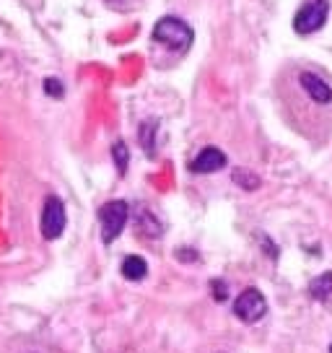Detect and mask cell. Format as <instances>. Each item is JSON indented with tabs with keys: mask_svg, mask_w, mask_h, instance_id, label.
<instances>
[{
	"mask_svg": "<svg viewBox=\"0 0 332 353\" xmlns=\"http://www.w3.org/2000/svg\"><path fill=\"white\" fill-rule=\"evenodd\" d=\"M151 37H154V42L164 44V47L174 50V52H187L189 44H192V29L182 19H177V16L158 19Z\"/></svg>",
	"mask_w": 332,
	"mask_h": 353,
	"instance_id": "6da1fadb",
	"label": "cell"
},
{
	"mask_svg": "<svg viewBox=\"0 0 332 353\" xmlns=\"http://www.w3.org/2000/svg\"><path fill=\"white\" fill-rule=\"evenodd\" d=\"M327 16H330V3L327 0H309L293 16V32L301 34V37L317 34L327 23Z\"/></svg>",
	"mask_w": 332,
	"mask_h": 353,
	"instance_id": "7a4b0ae2",
	"label": "cell"
},
{
	"mask_svg": "<svg viewBox=\"0 0 332 353\" xmlns=\"http://www.w3.org/2000/svg\"><path fill=\"white\" fill-rule=\"evenodd\" d=\"M130 208L125 200H112L107 205H101L99 210V223H101V239L104 244H112L122 234L125 223H127Z\"/></svg>",
	"mask_w": 332,
	"mask_h": 353,
	"instance_id": "3957f363",
	"label": "cell"
},
{
	"mask_svg": "<svg viewBox=\"0 0 332 353\" xmlns=\"http://www.w3.org/2000/svg\"><path fill=\"white\" fill-rule=\"evenodd\" d=\"M65 205H63V200L55 198V195H50L45 203V208H42V221H39V229H42V236H45L47 242H55L57 236H63L65 232Z\"/></svg>",
	"mask_w": 332,
	"mask_h": 353,
	"instance_id": "277c9868",
	"label": "cell"
},
{
	"mask_svg": "<svg viewBox=\"0 0 332 353\" xmlns=\"http://www.w3.org/2000/svg\"><path fill=\"white\" fill-rule=\"evenodd\" d=\"M234 314L242 322L252 325V322L262 320L267 314V301L257 288H244L242 294L234 301Z\"/></svg>",
	"mask_w": 332,
	"mask_h": 353,
	"instance_id": "5b68a950",
	"label": "cell"
},
{
	"mask_svg": "<svg viewBox=\"0 0 332 353\" xmlns=\"http://www.w3.org/2000/svg\"><path fill=\"white\" fill-rule=\"evenodd\" d=\"M299 86L304 88V94H307L314 104H320V107L332 104V86L322 76H317V73H311V70H301Z\"/></svg>",
	"mask_w": 332,
	"mask_h": 353,
	"instance_id": "8992f818",
	"label": "cell"
},
{
	"mask_svg": "<svg viewBox=\"0 0 332 353\" xmlns=\"http://www.w3.org/2000/svg\"><path fill=\"white\" fill-rule=\"evenodd\" d=\"M223 166H226V154H223L221 148H216V145H208V148H203V151L192 159L189 169H192L195 174H213V172H218Z\"/></svg>",
	"mask_w": 332,
	"mask_h": 353,
	"instance_id": "52a82bcc",
	"label": "cell"
},
{
	"mask_svg": "<svg viewBox=\"0 0 332 353\" xmlns=\"http://www.w3.org/2000/svg\"><path fill=\"white\" fill-rule=\"evenodd\" d=\"M120 273L127 278V281H143V278L148 276V265H145L143 257L130 254V257H125V260H122Z\"/></svg>",
	"mask_w": 332,
	"mask_h": 353,
	"instance_id": "ba28073f",
	"label": "cell"
},
{
	"mask_svg": "<svg viewBox=\"0 0 332 353\" xmlns=\"http://www.w3.org/2000/svg\"><path fill=\"white\" fill-rule=\"evenodd\" d=\"M309 294L311 299H317V301H324V299L332 294V273H322L317 276L314 281L309 283Z\"/></svg>",
	"mask_w": 332,
	"mask_h": 353,
	"instance_id": "9c48e42d",
	"label": "cell"
},
{
	"mask_svg": "<svg viewBox=\"0 0 332 353\" xmlns=\"http://www.w3.org/2000/svg\"><path fill=\"white\" fill-rule=\"evenodd\" d=\"M138 234L141 236H148V239H156V236H161V223L148 213V210H141V216H138Z\"/></svg>",
	"mask_w": 332,
	"mask_h": 353,
	"instance_id": "30bf717a",
	"label": "cell"
},
{
	"mask_svg": "<svg viewBox=\"0 0 332 353\" xmlns=\"http://www.w3.org/2000/svg\"><path fill=\"white\" fill-rule=\"evenodd\" d=\"M154 132H156V120H148L141 125V145L148 156L156 154V141H154Z\"/></svg>",
	"mask_w": 332,
	"mask_h": 353,
	"instance_id": "8fae6325",
	"label": "cell"
},
{
	"mask_svg": "<svg viewBox=\"0 0 332 353\" xmlns=\"http://www.w3.org/2000/svg\"><path fill=\"white\" fill-rule=\"evenodd\" d=\"M112 159H114V166H117V172L125 174L127 172V164H130V151H127V145L117 141V143L112 145Z\"/></svg>",
	"mask_w": 332,
	"mask_h": 353,
	"instance_id": "7c38bea8",
	"label": "cell"
},
{
	"mask_svg": "<svg viewBox=\"0 0 332 353\" xmlns=\"http://www.w3.org/2000/svg\"><path fill=\"white\" fill-rule=\"evenodd\" d=\"M234 182L244 190H257L260 188V176L252 174V172H247V169H236L234 172Z\"/></svg>",
	"mask_w": 332,
	"mask_h": 353,
	"instance_id": "4fadbf2b",
	"label": "cell"
},
{
	"mask_svg": "<svg viewBox=\"0 0 332 353\" xmlns=\"http://www.w3.org/2000/svg\"><path fill=\"white\" fill-rule=\"evenodd\" d=\"M45 91H47V97H52V99H60V97L65 94V86H63L57 78H47V81H45Z\"/></svg>",
	"mask_w": 332,
	"mask_h": 353,
	"instance_id": "5bb4252c",
	"label": "cell"
},
{
	"mask_svg": "<svg viewBox=\"0 0 332 353\" xmlns=\"http://www.w3.org/2000/svg\"><path fill=\"white\" fill-rule=\"evenodd\" d=\"M213 294H216L218 301H223L226 294H229V291H226V283H223V281H213Z\"/></svg>",
	"mask_w": 332,
	"mask_h": 353,
	"instance_id": "9a60e30c",
	"label": "cell"
},
{
	"mask_svg": "<svg viewBox=\"0 0 332 353\" xmlns=\"http://www.w3.org/2000/svg\"><path fill=\"white\" fill-rule=\"evenodd\" d=\"M110 3H117V0H110Z\"/></svg>",
	"mask_w": 332,
	"mask_h": 353,
	"instance_id": "2e32d148",
	"label": "cell"
},
{
	"mask_svg": "<svg viewBox=\"0 0 332 353\" xmlns=\"http://www.w3.org/2000/svg\"><path fill=\"white\" fill-rule=\"evenodd\" d=\"M330 353H332V345H330Z\"/></svg>",
	"mask_w": 332,
	"mask_h": 353,
	"instance_id": "e0dca14e",
	"label": "cell"
}]
</instances>
